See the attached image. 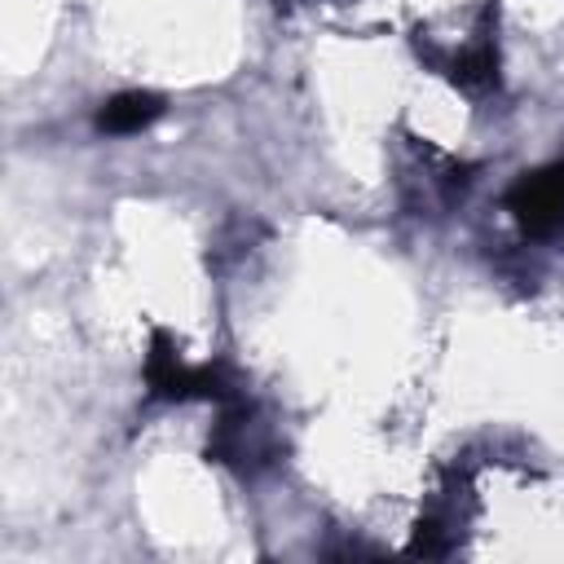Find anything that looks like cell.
<instances>
[{
  "label": "cell",
  "instance_id": "cell-1",
  "mask_svg": "<svg viewBox=\"0 0 564 564\" xmlns=\"http://www.w3.org/2000/svg\"><path fill=\"white\" fill-rule=\"evenodd\" d=\"M145 397L150 401H234L238 388L225 366H189L163 326L150 330L145 348Z\"/></svg>",
  "mask_w": 564,
  "mask_h": 564
},
{
  "label": "cell",
  "instance_id": "cell-2",
  "mask_svg": "<svg viewBox=\"0 0 564 564\" xmlns=\"http://www.w3.org/2000/svg\"><path fill=\"white\" fill-rule=\"evenodd\" d=\"M269 454H273V441H269L264 423L256 419V405L242 401V397L225 401V405H220V419H216V427H212V436H207V458H212V463H225V467H234V471L247 476V471L264 467Z\"/></svg>",
  "mask_w": 564,
  "mask_h": 564
},
{
  "label": "cell",
  "instance_id": "cell-3",
  "mask_svg": "<svg viewBox=\"0 0 564 564\" xmlns=\"http://www.w3.org/2000/svg\"><path fill=\"white\" fill-rule=\"evenodd\" d=\"M507 212L529 238H551L564 229V159L538 172H524L507 189Z\"/></svg>",
  "mask_w": 564,
  "mask_h": 564
},
{
  "label": "cell",
  "instance_id": "cell-4",
  "mask_svg": "<svg viewBox=\"0 0 564 564\" xmlns=\"http://www.w3.org/2000/svg\"><path fill=\"white\" fill-rule=\"evenodd\" d=\"M159 115H163V101H159L154 93H141V88L115 93V97L101 101V110H97V132H106V137H132V132L150 128Z\"/></svg>",
  "mask_w": 564,
  "mask_h": 564
},
{
  "label": "cell",
  "instance_id": "cell-5",
  "mask_svg": "<svg viewBox=\"0 0 564 564\" xmlns=\"http://www.w3.org/2000/svg\"><path fill=\"white\" fill-rule=\"evenodd\" d=\"M441 70L449 75V84H458V88H467V93H489V88H498V48H494L489 31H485L471 48L445 57Z\"/></svg>",
  "mask_w": 564,
  "mask_h": 564
},
{
  "label": "cell",
  "instance_id": "cell-6",
  "mask_svg": "<svg viewBox=\"0 0 564 564\" xmlns=\"http://www.w3.org/2000/svg\"><path fill=\"white\" fill-rule=\"evenodd\" d=\"M405 551H410V555H445V551H449L445 524H441L436 516L419 520V524H414V538H410V546H405Z\"/></svg>",
  "mask_w": 564,
  "mask_h": 564
}]
</instances>
